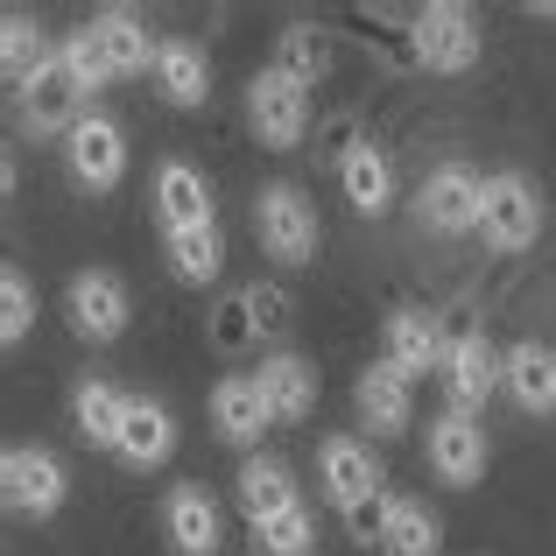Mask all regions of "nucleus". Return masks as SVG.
Returning <instances> with one entry per match:
<instances>
[{"label": "nucleus", "instance_id": "17", "mask_svg": "<svg viewBox=\"0 0 556 556\" xmlns=\"http://www.w3.org/2000/svg\"><path fill=\"white\" fill-rule=\"evenodd\" d=\"M268 422L275 416H268V394H261L254 374H232V380H218V388H212V430L226 437V444H254Z\"/></svg>", "mask_w": 556, "mask_h": 556}, {"label": "nucleus", "instance_id": "15", "mask_svg": "<svg viewBox=\"0 0 556 556\" xmlns=\"http://www.w3.org/2000/svg\"><path fill=\"white\" fill-rule=\"evenodd\" d=\"M155 218H163V232L218 226V218H212V184H204V169H190V163H163V169H155Z\"/></svg>", "mask_w": 556, "mask_h": 556}, {"label": "nucleus", "instance_id": "10", "mask_svg": "<svg viewBox=\"0 0 556 556\" xmlns=\"http://www.w3.org/2000/svg\"><path fill=\"white\" fill-rule=\"evenodd\" d=\"M64 311H71V331L78 339H92V345H113L127 331V289H121V275H106V268H85V275H71V296H64Z\"/></svg>", "mask_w": 556, "mask_h": 556}, {"label": "nucleus", "instance_id": "9", "mask_svg": "<svg viewBox=\"0 0 556 556\" xmlns=\"http://www.w3.org/2000/svg\"><path fill=\"white\" fill-rule=\"evenodd\" d=\"M64 163H71V177H78L85 190H113V184L127 177V135H121V121L85 113V121L64 135Z\"/></svg>", "mask_w": 556, "mask_h": 556}, {"label": "nucleus", "instance_id": "25", "mask_svg": "<svg viewBox=\"0 0 556 556\" xmlns=\"http://www.w3.org/2000/svg\"><path fill=\"white\" fill-rule=\"evenodd\" d=\"M71 416H78V437L85 444H121V422H127V394H113L106 380H78L71 394Z\"/></svg>", "mask_w": 556, "mask_h": 556}, {"label": "nucleus", "instance_id": "35", "mask_svg": "<svg viewBox=\"0 0 556 556\" xmlns=\"http://www.w3.org/2000/svg\"><path fill=\"white\" fill-rule=\"evenodd\" d=\"M247 303H254V325H261V331H282V325H289V296H282V289L254 282V289H247Z\"/></svg>", "mask_w": 556, "mask_h": 556}, {"label": "nucleus", "instance_id": "31", "mask_svg": "<svg viewBox=\"0 0 556 556\" xmlns=\"http://www.w3.org/2000/svg\"><path fill=\"white\" fill-rule=\"evenodd\" d=\"M56 56H64V71L85 85V99L99 92V85H113V64H106V50H99V36H92V22L78 28V36H64L56 42Z\"/></svg>", "mask_w": 556, "mask_h": 556}, {"label": "nucleus", "instance_id": "24", "mask_svg": "<svg viewBox=\"0 0 556 556\" xmlns=\"http://www.w3.org/2000/svg\"><path fill=\"white\" fill-rule=\"evenodd\" d=\"M155 85H163L169 106H204V99H212V64H204L198 42H163V56H155Z\"/></svg>", "mask_w": 556, "mask_h": 556}, {"label": "nucleus", "instance_id": "20", "mask_svg": "<svg viewBox=\"0 0 556 556\" xmlns=\"http://www.w3.org/2000/svg\"><path fill=\"white\" fill-rule=\"evenodd\" d=\"M507 394H515V408H529V416H556V345L521 339L515 353H507Z\"/></svg>", "mask_w": 556, "mask_h": 556}, {"label": "nucleus", "instance_id": "22", "mask_svg": "<svg viewBox=\"0 0 556 556\" xmlns=\"http://www.w3.org/2000/svg\"><path fill=\"white\" fill-rule=\"evenodd\" d=\"M240 507H247V521H275V515H289L296 507V479H289V465L282 458H247L240 465Z\"/></svg>", "mask_w": 556, "mask_h": 556}, {"label": "nucleus", "instance_id": "29", "mask_svg": "<svg viewBox=\"0 0 556 556\" xmlns=\"http://www.w3.org/2000/svg\"><path fill=\"white\" fill-rule=\"evenodd\" d=\"M388 556H437L444 549V529H437V515L422 501H394V521H388Z\"/></svg>", "mask_w": 556, "mask_h": 556}, {"label": "nucleus", "instance_id": "13", "mask_svg": "<svg viewBox=\"0 0 556 556\" xmlns=\"http://www.w3.org/2000/svg\"><path fill=\"white\" fill-rule=\"evenodd\" d=\"M92 36H99V50H106L113 78H141V71H155V56H163V42L149 36V22H141L135 8H99Z\"/></svg>", "mask_w": 556, "mask_h": 556}, {"label": "nucleus", "instance_id": "2", "mask_svg": "<svg viewBox=\"0 0 556 556\" xmlns=\"http://www.w3.org/2000/svg\"><path fill=\"white\" fill-rule=\"evenodd\" d=\"M254 240L268 247V261H282V268L317 261V204L303 198L296 184H268L254 198Z\"/></svg>", "mask_w": 556, "mask_h": 556}, {"label": "nucleus", "instance_id": "30", "mask_svg": "<svg viewBox=\"0 0 556 556\" xmlns=\"http://www.w3.org/2000/svg\"><path fill=\"white\" fill-rule=\"evenodd\" d=\"M204 339H212V353H226V359H232V353H247V345L261 339V325H254V303H247V289H240V296H226V303L212 311Z\"/></svg>", "mask_w": 556, "mask_h": 556}, {"label": "nucleus", "instance_id": "12", "mask_svg": "<svg viewBox=\"0 0 556 556\" xmlns=\"http://www.w3.org/2000/svg\"><path fill=\"white\" fill-rule=\"evenodd\" d=\"M444 353H451L444 317H430V311H394L388 317V367H402L408 380L416 374H444Z\"/></svg>", "mask_w": 556, "mask_h": 556}, {"label": "nucleus", "instance_id": "14", "mask_svg": "<svg viewBox=\"0 0 556 556\" xmlns=\"http://www.w3.org/2000/svg\"><path fill=\"white\" fill-rule=\"evenodd\" d=\"M169 451H177V422H169V408L149 402V394H127V422H121L113 458L135 465V472H149V465H163Z\"/></svg>", "mask_w": 556, "mask_h": 556}, {"label": "nucleus", "instance_id": "16", "mask_svg": "<svg viewBox=\"0 0 556 556\" xmlns=\"http://www.w3.org/2000/svg\"><path fill=\"white\" fill-rule=\"evenodd\" d=\"M317 472H325V493L339 507L380 493V458H374V444H359V437H331V444L317 451Z\"/></svg>", "mask_w": 556, "mask_h": 556}, {"label": "nucleus", "instance_id": "4", "mask_svg": "<svg viewBox=\"0 0 556 556\" xmlns=\"http://www.w3.org/2000/svg\"><path fill=\"white\" fill-rule=\"evenodd\" d=\"M247 127L261 135V149H296L303 127H311V92H303L296 78H282V71H254V85H247Z\"/></svg>", "mask_w": 556, "mask_h": 556}, {"label": "nucleus", "instance_id": "26", "mask_svg": "<svg viewBox=\"0 0 556 556\" xmlns=\"http://www.w3.org/2000/svg\"><path fill=\"white\" fill-rule=\"evenodd\" d=\"M275 71H282V78H296L303 92H311V85L331 71V36H325V28H311V22L282 28V36H275Z\"/></svg>", "mask_w": 556, "mask_h": 556}, {"label": "nucleus", "instance_id": "11", "mask_svg": "<svg viewBox=\"0 0 556 556\" xmlns=\"http://www.w3.org/2000/svg\"><path fill=\"white\" fill-rule=\"evenodd\" d=\"M430 472L444 479V486H472V479H486V430H479L465 408H451V416L430 422Z\"/></svg>", "mask_w": 556, "mask_h": 556}, {"label": "nucleus", "instance_id": "8", "mask_svg": "<svg viewBox=\"0 0 556 556\" xmlns=\"http://www.w3.org/2000/svg\"><path fill=\"white\" fill-rule=\"evenodd\" d=\"M416 212H422V226H430V232H479L486 184H479L465 163H444V169H430V177H422Z\"/></svg>", "mask_w": 556, "mask_h": 556}, {"label": "nucleus", "instance_id": "19", "mask_svg": "<svg viewBox=\"0 0 556 556\" xmlns=\"http://www.w3.org/2000/svg\"><path fill=\"white\" fill-rule=\"evenodd\" d=\"M353 402H359V422H367L374 437H402V430H408V408H416V402H408V374L388 367V359L359 374Z\"/></svg>", "mask_w": 556, "mask_h": 556}, {"label": "nucleus", "instance_id": "3", "mask_svg": "<svg viewBox=\"0 0 556 556\" xmlns=\"http://www.w3.org/2000/svg\"><path fill=\"white\" fill-rule=\"evenodd\" d=\"M535 232H543V190L521 177V169H501V177H486L479 240H486L493 254H521V247H535Z\"/></svg>", "mask_w": 556, "mask_h": 556}, {"label": "nucleus", "instance_id": "28", "mask_svg": "<svg viewBox=\"0 0 556 556\" xmlns=\"http://www.w3.org/2000/svg\"><path fill=\"white\" fill-rule=\"evenodd\" d=\"M50 56H56V50L36 36V22H28L22 8H8V22H0V64H8V85H14V92H22V85L36 78L42 64H50Z\"/></svg>", "mask_w": 556, "mask_h": 556}, {"label": "nucleus", "instance_id": "6", "mask_svg": "<svg viewBox=\"0 0 556 556\" xmlns=\"http://www.w3.org/2000/svg\"><path fill=\"white\" fill-rule=\"evenodd\" d=\"M0 493H8L14 515H56L64 507V465H56V451L42 444H14L8 458H0Z\"/></svg>", "mask_w": 556, "mask_h": 556}, {"label": "nucleus", "instance_id": "18", "mask_svg": "<svg viewBox=\"0 0 556 556\" xmlns=\"http://www.w3.org/2000/svg\"><path fill=\"white\" fill-rule=\"evenodd\" d=\"M163 529H169V543H177L184 556H212L218 543H226V521H218V501L204 486H177L169 493V507H163Z\"/></svg>", "mask_w": 556, "mask_h": 556}, {"label": "nucleus", "instance_id": "33", "mask_svg": "<svg viewBox=\"0 0 556 556\" xmlns=\"http://www.w3.org/2000/svg\"><path fill=\"white\" fill-rule=\"evenodd\" d=\"M28 325H36V296H28V275L8 268L0 275V345H22Z\"/></svg>", "mask_w": 556, "mask_h": 556}, {"label": "nucleus", "instance_id": "23", "mask_svg": "<svg viewBox=\"0 0 556 556\" xmlns=\"http://www.w3.org/2000/svg\"><path fill=\"white\" fill-rule=\"evenodd\" d=\"M339 184H345V204H353L359 218H380L388 198H394V169H388V155H380L374 141H359V149L339 163Z\"/></svg>", "mask_w": 556, "mask_h": 556}, {"label": "nucleus", "instance_id": "1", "mask_svg": "<svg viewBox=\"0 0 556 556\" xmlns=\"http://www.w3.org/2000/svg\"><path fill=\"white\" fill-rule=\"evenodd\" d=\"M408 56H416L422 71H437V78L472 71L479 64L472 8H458V0H430V8H416V14H408Z\"/></svg>", "mask_w": 556, "mask_h": 556}, {"label": "nucleus", "instance_id": "27", "mask_svg": "<svg viewBox=\"0 0 556 556\" xmlns=\"http://www.w3.org/2000/svg\"><path fill=\"white\" fill-rule=\"evenodd\" d=\"M218 268H226V232L218 226H190V232H169V275L177 282H218Z\"/></svg>", "mask_w": 556, "mask_h": 556}, {"label": "nucleus", "instance_id": "34", "mask_svg": "<svg viewBox=\"0 0 556 556\" xmlns=\"http://www.w3.org/2000/svg\"><path fill=\"white\" fill-rule=\"evenodd\" d=\"M339 515H345V535H353V543H388V521H394V493L380 486V493H367V501L339 507Z\"/></svg>", "mask_w": 556, "mask_h": 556}, {"label": "nucleus", "instance_id": "7", "mask_svg": "<svg viewBox=\"0 0 556 556\" xmlns=\"http://www.w3.org/2000/svg\"><path fill=\"white\" fill-rule=\"evenodd\" d=\"M85 113H92V99H85V85L64 71V56H50V64L22 85V127L28 135H71Z\"/></svg>", "mask_w": 556, "mask_h": 556}, {"label": "nucleus", "instance_id": "32", "mask_svg": "<svg viewBox=\"0 0 556 556\" xmlns=\"http://www.w3.org/2000/svg\"><path fill=\"white\" fill-rule=\"evenodd\" d=\"M261 556H311V543H317V521H311V507H289V515H275V521H261Z\"/></svg>", "mask_w": 556, "mask_h": 556}, {"label": "nucleus", "instance_id": "5", "mask_svg": "<svg viewBox=\"0 0 556 556\" xmlns=\"http://www.w3.org/2000/svg\"><path fill=\"white\" fill-rule=\"evenodd\" d=\"M444 388H451V408L472 416L493 388H507V359L486 345V331L472 325H451V353H444Z\"/></svg>", "mask_w": 556, "mask_h": 556}, {"label": "nucleus", "instance_id": "21", "mask_svg": "<svg viewBox=\"0 0 556 556\" xmlns=\"http://www.w3.org/2000/svg\"><path fill=\"white\" fill-rule=\"evenodd\" d=\"M261 394H268V416L275 422H303L317 408V374H311V359H296V353H275V359H261Z\"/></svg>", "mask_w": 556, "mask_h": 556}]
</instances>
